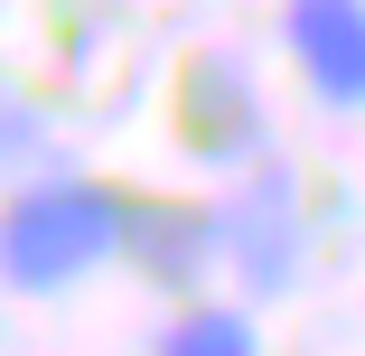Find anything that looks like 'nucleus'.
<instances>
[{"instance_id":"nucleus-3","label":"nucleus","mask_w":365,"mask_h":356,"mask_svg":"<svg viewBox=\"0 0 365 356\" xmlns=\"http://www.w3.org/2000/svg\"><path fill=\"white\" fill-rule=\"evenodd\" d=\"M178 131H187V151L215 160V169L262 160V94L244 76V56H197L178 76Z\"/></svg>"},{"instance_id":"nucleus-6","label":"nucleus","mask_w":365,"mask_h":356,"mask_svg":"<svg viewBox=\"0 0 365 356\" xmlns=\"http://www.w3.org/2000/svg\"><path fill=\"white\" fill-rule=\"evenodd\" d=\"M160 356H262V337H253V319H244V310L197 300V310H178V319L160 328Z\"/></svg>"},{"instance_id":"nucleus-7","label":"nucleus","mask_w":365,"mask_h":356,"mask_svg":"<svg viewBox=\"0 0 365 356\" xmlns=\"http://www.w3.org/2000/svg\"><path fill=\"white\" fill-rule=\"evenodd\" d=\"M38 151H47V113H38V94H19L10 76H0V178H10V169H38Z\"/></svg>"},{"instance_id":"nucleus-1","label":"nucleus","mask_w":365,"mask_h":356,"mask_svg":"<svg viewBox=\"0 0 365 356\" xmlns=\"http://www.w3.org/2000/svg\"><path fill=\"white\" fill-rule=\"evenodd\" d=\"M131 244V197L76 169H47L29 178L10 206H0V281L10 291H76L85 272H103Z\"/></svg>"},{"instance_id":"nucleus-4","label":"nucleus","mask_w":365,"mask_h":356,"mask_svg":"<svg viewBox=\"0 0 365 356\" xmlns=\"http://www.w3.org/2000/svg\"><path fill=\"white\" fill-rule=\"evenodd\" d=\"M290 56L319 103H365V0H290Z\"/></svg>"},{"instance_id":"nucleus-2","label":"nucleus","mask_w":365,"mask_h":356,"mask_svg":"<svg viewBox=\"0 0 365 356\" xmlns=\"http://www.w3.org/2000/svg\"><path fill=\"white\" fill-rule=\"evenodd\" d=\"M215 244L244 272V291H290L300 281V197H290V178L253 160V178L215 206Z\"/></svg>"},{"instance_id":"nucleus-5","label":"nucleus","mask_w":365,"mask_h":356,"mask_svg":"<svg viewBox=\"0 0 365 356\" xmlns=\"http://www.w3.org/2000/svg\"><path fill=\"white\" fill-rule=\"evenodd\" d=\"M122 263H140L160 291H197V272L225 263V244H215V206L131 197V244H122Z\"/></svg>"}]
</instances>
